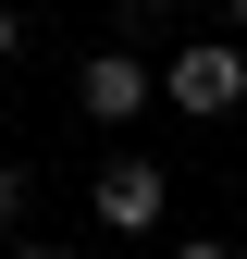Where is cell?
Returning a JSON list of instances; mask_svg holds the SVG:
<instances>
[{"label": "cell", "instance_id": "1", "mask_svg": "<svg viewBox=\"0 0 247 259\" xmlns=\"http://www.w3.org/2000/svg\"><path fill=\"white\" fill-rule=\"evenodd\" d=\"M161 99H173L185 123H223V111H247V50H235V37H185V50L161 62Z\"/></svg>", "mask_w": 247, "mask_h": 259}, {"label": "cell", "instance_id": "2", "mask_svg": "<svg viewBox=\"0 0 247 259\" xmlns=\"http://www.w3.org/2000/svg\"><path fill=\"white\" fill-rule=\"evenodd\" d=\"M87 210H99V235H148V222L173 210V173L124 148V160H99V185H87Z\"/></svg>", "mask_w": 247, "mask_h": 259}, {"label": "cell", "instance_id": "3", "mask_svg": "<svg viewBox=\"0 0 247 259\" xmlns=\"http://www.w3.org/2000/svg\"><path fill=\"white\" fill-rule=\"evenodd\" d=\"M148 99H161V74H148L136 50H87V62H74V111H87V123H136Z\"/></svg>", "mask_w": 247, "mask_h": 259}, {"label": "cell", "instance_id": "4", "mask_svg": "<svg viewBox=\"0 0 247 259\" xmlns=\"http://www.w3.org/2000/svg\"><path fill=\"white\" fill-rule=\"evenodd\" d=\"M13 222H25V173L0 160V235H13Z\"/></svg>", "mask_w": 247, "mask_h": 259}, {"label": "cell", "instance_id": "5", "mask_svg": "<svg viewBox=\"0 0 247 259\" xmlns=\"http://www.w3.org/2000/svg\"><path fill=\"white\" fill-rule=\"evenodd\" d=\"M13 50H25V13H13V0H0V62H13Z\"/></svg>", "mask_w": 247, "mask_h": 259}, {"label": "cell", "instance_id": "6", "mask_svg": "<svg viewBox=\"0 0 247 259\" xmlns=\"http://www.w3.org/2000/svg\"><path fill=\"white\" fill-rule=\"evenodd\" d=\"M173 259H235V247H223V235H185V247H173Z\"/></svg>", "mask_w": 247, "mask_h": 259}, {"label": "cell", "instance_id": "7", "mask_svg": "<svg viewBox=\"0 0 247 259\" xmlns=\"http://www.w3.org/2000/svg\"><path fill=\"white\" fill-rule=\"evenodd\" d=\"M223 25H247V0H223Z\"/></svg>", "mask_w": 247, "mask_h": 259}, {"label": "cell", "instance_id": "8", "mask_svg": "<svg viewBox=\"0 0 247 259\" xmlns=\"http://www.w3.org/2000/svg\"><path fill=\"white\" fill-rule=\"evenodd\" d=\"M13 259H62V247H13Z\"/></svg>", "mask_w": 247, "mask_h": 259}]
</instances>
